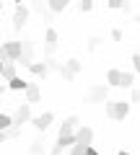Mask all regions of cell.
<instances>
[{
  "label": "cell",
  "mask_w": 140,
  "mask_h": 155,
  "mask_svg": "<svg viewBox=\"0 0 140 155\" xmlns=\"http://www.w3.org/2000/svg\"><path fill=\"white\" fill-rule=\"evenodd\" d=\"M127 114H130V104L127 101H107V116L109 119L122 122V119H127Z\"/></svg>",
  "instance_id": "cell-1"
},
{
  "label": "cell",
  "mask_w": 140,
  "mask_h": 155,
  "mask_svg": "<svg viewBox=\"0 0 140 155\" xmlns=\"http://www.w3.org/2000/svg\"><path fill=\"white\" fill-rule=\"evenodd\" d=\"M107 96H109V85H91L83 101L86 104H107Z\"/></svg>",
  "instance_id": "cell-2"
},
{
  "label": "cell",
  "mask_w": 140,
  "mask_h": 155,
  "mask_svg": "<svg viewBox=\"0 0 140 155\" xmlns=\"http://www.w3.org/2000/svg\"><path fill=\"white\" fill-rule=\"evenodd\" d=\"M11 116H13V124H16V127H23L26 122H31V104H29V101H26V104H21Z\"/></svg>",
  "instance_id": "cell-3"
},
{
  "label": "cell",
  "mask_w": 140,
  "mask_h": 155,
  "mask_svg": "<svg viewBox=\"0 0 140 155\" xmlns=\"http://www.w3.org/2000/svg\"><path fill=\"white\" fill-rule=\"evenodd\" d=\"M26 21H29V8L23 5V3H18V5H16V13H13V31H23Z\"/></svg>",
  "instance_id": "cell-4"
},
{
  "label": "cell",
  "mask_w": 140,
  "mask_h": 155,
  "mask_svg": "<svg viewBox=\"0 0 140 155\" xmlns=\"http://www.w3.org/2000/svg\"><path fill=\"white\" fill-rule=\"evenodd\" d=\"M18 62H23V67H29L34 62V41L29 36L21 39V60H18Z\"/></svg>",
  "instance_id": "cell-5"
},
{
  "label": "cell",
  "mask_w": 140,
  "mask_h": 155,
  "mask_svg": "<svg viewBox=\"0 0 140 155\" xmlns=\"http://www.w3.org/2000/svg\"><path fill=\"white\" fill-rule=\"evenodd\" d=\"M78 72H80V62H78V60H75V57H70V60H67V62H65V65H62V67H60V75H62V78H65L67 83H70V80H73V78H75V75H78Z\"/></svg>",
  "instance_id": "cell-6"
},
{
  "label": "cell",
  "mask_w": 140,
  "mask_h": 155,
  "mask_svg": "<svg viewBox=\"0 0 140 155\" xmlns=\"http://www.w3.org/2000/svg\"><path fill=\"white\" fill-rule=\"evenodd\" d=\"M52 122H55V114H52V111H44L42 116H31V124H34L36 132H47Z\"/></svg>",
  "instance_id": "cell-7"
},
{
  "label": "cell",
  "mask_w": 140,
  "mask_h": 155,
  "mask_svg": "<svg viewBox=\"0 0 140 155\" xmlns=\"http://www.w3.org/2000/svg\"><path fill=\"white\" fill-rule=\"evenodd\" d=\"M57 39H60V36H57L55 28H47V31H44V52H47V57L55 54V49H57Z\"/></svg>",
  "instance_id": "cell-8"
},
{
  "label": "cell",
  "mask_w": 140,
  "mask_h": 155,
  "mask_svg": "<svg viewBox=\"0 0 140 155\" xmlns=\"http://www.w3.org/2000/svg\"><path fill=\"white\" fill-rule=\"evenodd\" d=\"M31 11L39 13L44 21H52V18H55V13H52L50 5H47V0H31Z\"/></svg>",
  "instance_id": "cell-9"
},
{
  "label": "cell",
  "mask_w": 140,
  "mask_h": 155,
  "mask_svg": "<svg viewBox=\"0 0 140 155\" xmlns=\"http://www.w3.org/2000/svg\"><path fill=\"white\" fill-rule=\"evenodd\" d=\"M80 127V119H78V116H67V119H65V122H62V127H60V137H65V134H75V129H78Z\"/></svg>",
  "instance_id": "cell-10"
},
{
  "label": "cell",
  "mask_w": 140,
  "mask_h": 155,
  "mask_svg": "<svg viewBox=\"0 0 140 155\" xmlns=\"http://www.w3.org/2000/svg\"><path fill=\"white\" fill-rule=\"evenodd\" d=\"M75 142H80V145H91V142H94V129L86 127V124H80V127L75 129Z\"/></svg>",
  "instance_id": "cell-11"
},
{
  "label": "cell",
  "mask_w": 140,
  "mask_h": 155,
  "mask_svg": "<svg viewBox=\"0 0 140 155\" xmlns=\"http://www.w3.org/2000/svg\"><path fill=\"white\" fill-rule=\"evenodd\" d=\"M3 47H5V57H8L11 62H18V60H21V41H5Z\"/></svg>",
  "instance_id": "cell-12"
},
{
  "label": "cell",
  "mask_w": 140,
  "mask_h": 155,
  "mask_svg": "<svg viewBox=\"0 0 140 155\" xmlns=\"http://www.w3.org/2000/svg\"><path fill=\"white\" fill-rule=\"evenodd\" d=\"M23 96H26L29 104H39L42 91H39V85H36V83H29V85H26V91H23Z\"/></svg>",
  "instance_id": "cell-13"
},
{
  "label": "cell",
  "mask_w": 140,
  "mask_h": 155,
  "mask_svg": "<svg viewBox=\"0 0 140 155\" xmlns=\"http://www.w3.org/2000/svg\"><path fill=\"white\" fill-rule=\"evenodd\" d=\"M26 70L31 72V75H36V78H47V75H50V70H47V62H31Z\"/></svg>",
  "instance_id": "cell-14"
},
{
  "label": "cell",
  "mask_w": 140,
  "mask_h": 155,
  "mask_svg": "<svg viewBox=\"0 0 140 155\" xmlns=\"http://www.w3.org/2000/svg\"><path fill=\"white\" fill-rule=\"evenodd\" d=\"M0 78H5V80L16 78V62H3L0 60Z\"/></svg>",
  "instance_id": "cell-15"
},
{
  "label": "cell",
  "mask_w": 140,
  "mask_h": 155,
  "mask_svg": "<svg viewBox=\"0 0 140 155\" xmlns=\"http://www.w3.org/2000/svg\"><path fill=\"white\" fill-rule=\"evenodd\" d=\"M29 153L31 155H44V137H42V132H39V137L29 145Z\"/></svg>",
  "instance_id": "cell-16"
},
{
  "label": "cell",
  "mask_w": 140,
  "mask_h": 155,
  "mask_svg": "<svg viewBox=\"0 0 140 155\" xmlns=\"http://www.w3.org/2000/svg\"><path fill=\"white\" fill-rule=\"evenodd\" d=\"M119 80H122V70H109L107 72V85L109 88H119Z\"/></svg>",
  "instance_id": "cell-17"
},
{
  "label": "cell",
  "mask_w": 140,
  "mask_h": 155,
  "mask_svg": "<svg viewBox=\"0 0 140 155\" xmlns=\"http://www.w3.org/2000/svg\"><path fill=\"white\" fill-rule=\"evenodd\" d=\"M47 5H50L52 13H62L67 5H70V0H47Z\"/></svg>",
  "instance_id": "cell-18"
},
{
  "label": "cell",
  "mask_w": 140,
  "mask_h": 155,
  "mask_svg": "<svg viewBox=\"0 0 140 155\" xmlns=\"http://www.w3.org/2000/svg\"><path fill=\"white\" fill-rule=\"evenodd\" d=\"M26 85H29V83L23 80V78H18V75L8 80V88H11V91H26Z\"/></svg>",
  "instance_id": "cell-19"
},
{
  "label": "cell",
  "mask_w": 140,
  "mask_h": 155,
  "mask_svg": "<svg viewBox=\"0 0 140 155\" xmlns=\"http://www.w3.org/2000/svg\"><path fill=\"white\" fill-rule=\"evenodd\" d=\"M135 83V75L132 72H122V80H119V88H132Z\"/></svg>",
  "instance_id": "cell-20"
},
{
  "label": "cell",
  "mask_w": 140,
  "mask_h": 155,
  "mask_svg": "<svg viewBox=\"0 0 140 155\" xmlns=\"http://www.w3.org/2000/svg\"><path fill=\"white\" fill-rule=\"evenodd\" d=\"M13 127V116L11 114H0V132L3 129H11Z\"/></svg>",
  "instance_id": "cell-21"
},
{
  "label": "cell",
  "mask_w": 140,
  "mask_h": 155,
  "mask_svg": "<svg viewBox=\"0 0 140 155\" xmlns=\"http://www.w3.org/2000/svg\"><path fill=\"white\" fill-rule=\"evenodd\" d=\"M86 150H88V145H80V142H75L73 147L67 150V155H86Z\"/></svg>",
  "instance_id": "cell-22"
},
{
  "label": "cell",
  "mask_w": 140,
  "mask_h": 155,
  "mask_svg": "<svg viewBox=\"0 0 140 155\" xmlns=\"http://www.w3.org/2000/svg\"><path fill=\"white\" fill-rule=\"evenodd\" d=\"M44 62H47V70H50V72H52V70H57V72H60V67H62V62H57L55 57H47Z\"/></svg>",
  "instance_id": "cell-23"
},
{
  "label": "cell",
  "mask_w": 140,
  "mask_h": 155,
  "mask_svg": "<svg viewBox=\"0 0 140 155\" xmlns=\"http://www.w3.org/2000/svg\"><path fill=\"white\" fill-rule=\"evenodd\" d=\"M109 8H119V11H125V5H127V0H107Z\"/></svg>",
  "instance_id": "cell-24"
},
{
  "label": "cell",
  "mask_w": 140,
  "mask_h": 155,
  "mask_svg": "<svg viewBox=\"0 0 140 155\" xmlns=\"http://www.w3.org/2000/svg\"><path fill=\"white\" fill-rule=\"evenodd\" d=\"M80 11H83V13H88V11H94V0H80Z\"/></svg>",
  "instance_id": "cell-25"
},
{
  "label": "cell",
  "mask_w": 140,
  "mask_h": 155,
  "mask_svg": "<svg viewBox=\"0 0 140 155\" xmlns=\"http://www.w3.org/2000/svg\"><path fill=\"white\" fill-rule=\"evenodd\" d=\"M99 44H101V39H99V36H91V39H88V52H94Z\"/></svg>",
  "instance_id": "cell-26"
},
{
  "label": "cell",
  "mask_w": 140,
  "mask_h": 155,
  "mask_svg": "<svg viewBox=\"0 0 140 155\" xmlns=\"http://www.w3.org/2000/svg\"><path fill=\"white\" fill-rule=\"evenodd\" d=\"M132 65H135V72H140V52L132 54Z\"/></svg>",
  "instance_id": "cell-27"
},
{
  "label": "cell",
  "mask_w": 140,
  "mask_h": 155,
  "mask_svg": "<svg viewBox=\"0 0 140 155\" xmlns=\"http://www.w3.org/2000/svg\"><path fill=\"white\" fill-rule=\"evenodd\" d=\"M112 39L114 41H122V28H112Z\"/></svg>",
  "instance_id": "cell-28"
},
{
  "label": "cell",
  "mask_w": 140,
  "mask_h": 155,
  "mask_svg": "<svg viewBox=\"0 0 140 155\" xmlns=\"http://www.w3.org/2000/svg\"><path fill=\"white\" fill-rule=\"evenodd\" d=\"M130 101H132V104H138V101H140V91H132V93H130Z\"/></svg>",
  "instance_id": "cell-29"
},
{
  "label": "cell",
  "mask_w": 140,
  "mask_h": 155,
  "mask_svg": "<svg viewBox=\"0 0 140 155\" xmlns=\"http://www.w3.org/2000/svg\"><path fill=\"white\" fill-rule=\"evenodd\" d=\"M0 60H3V62H11V60L5 57V47H3V44H0Z\"/></svg>",
  "instance_id": "cell-30"
},
{
  "label": "cell",
  "mask_w": 140,
  "mask_h": 155,
  "mask_svg": "<svg viewBox=\"0 0 140 155\" xmlns=\"http://www.w3.org/2000/svg\"><path fill=\"white\" fill-rule=\"evenodd\" d=\"M8 140H11V137H8V132L3 129V132H0V145H3V142H8Z\"/></svg>",
  "instance_id": "cell-31"
},
{
  "label": "cell",
  "mask_w": 140,
  "mask_h": 155,
  "mask_svg": "<svg viewBox=\"0 0 140 155\" xmlns=\"http://www.w3.org/2000/svg\"><path fill=\"white\" fill-rule=\"evenodd\" d=\"M86 155H101V153H99L96 147H91V145H88V150H86Z\"/></svg>",
  "instance_id": "cell-32"
},
{
  "label": "cell",
  "mask_w": 140,
  "mask_h": 155,
  "mask_svg": "<svg viewBox=\"0 0 140 155\" xmlns=\"http://www.w3.org/2000/svg\"><path fill=\"white\" fill-rule=\"evenodd\" d=\"M5 88H8V85H5V83H3V80H0V93H3V91H5Z\"/></svg>",
  "instance_id": "cell-33"
},
{
  "label": "cell",
  "mask_w": 140,
  "mask_h": 155,
  "mask_svg": "<svg viewBox=\"0 0 140 155\" xmlns=\"http://www.w3.org/2000/svg\"><path fill=\"white\" fill-rule=\"evenodd\" d=\"M117 155H130V153H127V150H119V153H117Z\"/></svg>",
  "instance_id": "cell-34"
},
{
  "label": "cell",
  "mask_w": 140,
  "mask_h": 155,
  "mask_svg": "<svg viewBox=\"0 0 140 155\" xmlns=\"http://www.w3.org/2000/svg\"><path fill=\"white\" fill-rule=\"evenodd\" d=\"M13 3H16V5H18V3H26V0H13Z\"/></svg>",
  "instance_id": "cell-35"
},
{
  "label": "cell",
  "mask_w": 140,
  "mask_h": 155,
  "mask_svg": "<svg viewBox=\"0 0 140 155\" xmlns=\"http://www.w3.org/2000/svg\"><path fill=\"white\" fill-rule=\"evenodd\" d=\"M135 21H138V23H140V13H138V16H135Z\"/></svg>",
  "instance_id": "cell-36"
},
{
  "label": "cell",
  "mask_w": 140,
  "mask_h": 155,
  "mask_svg": "<svg viewBox=\"0 0 140 155\" xmlns=\"http://www.w3.org/2000/svg\"><path fill=\"white\" fill-rule=\"evenodd\" d=\"M0 11H3V0H0Z\"/></svg>",
  "instance_id": "cell-37"
}]
</instances>
